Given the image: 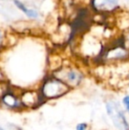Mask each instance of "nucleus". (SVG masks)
<instances>
[{"label":"nucleus","instance_id":"obj_1","mask_svg":"<svg viewBox=\"0 0 129 130\" xmlns=\"http://www.w3.org/2000/svg\"><path fill=\"white\" fill-rule=\"evenodd\" d=\"M70 89L66 84L52 75L43 80L39 92L43 99L48 100L60 98Z\"/></svg>","mask_w":129,"mask_h":130},{"label":"nucleus","instance_id":"obj_2","mask_svg":"<svg viewBox=\"0 0 129 130\" xmlns=\"http://www.w3.org/2000/svg\"><path fill=\"white\" fill-rule=\"evenodd\" d=\"M52 75L66 84L70 89L78 87L83 80V73L72 67H61Z\"/></svg>","mask_w":129,"mask_h":130},{"label":"nucleus","instance_id":"obj_3","mask_svg":"<svg viewBox=\"0 0 129 130\" xmlns=\"http://www.w3.org/2000/svg\"><path fill=\"white\" fill-rule=\"evenodd\" d=\"M106 111L113 124L119 130H129V124L120 107L115 102H108L106 104Z\"/></svg>","mask_w":129,"mask_h":130},{"label":"nucleus","instance_id":"obj_4","mask_svg":"<svg viewBox=\"0 0 129 130\" xmlns=\"http://www.w3.org/2000/svg\"><path fill=\"white\" fill-rule=\"evenodd\" d=\"M0 104L4 107L12 111H21L25 108L21 99V96L11 90L4 91L0 96Z\"/></svg>","mask_w":129,"mask_h":130},{"label":"nucleus","instance_id":"obj_5","mask_svg":"<svg viewBox=\"0 0 129 130\" xmlns=\"http://www.w3.org/2000/svg\"><path fill=\"white\" fill-rule=\"evenodd\" d=\"M129 58V50L123 46H115L110 48L104 55L103 59L106 62L117 63V62H125Z\"/></svg>","mask_w":129,"mask_h":130},{"label":"nucleus","instance_id":"obj_6","mask_svg":"<svg viewBox=\"0 0 129 130\" xmlns=\"http://www.w3.org/2000/svg\"><path fill=\"white\" fill-rule=\"evenodd\" d=\"M21 99L24 104L25 108H34L38 105L41 101H43V96L40 92L33 90H28L21 94Z\"/></svg>","mask_w":129,"mask_h":130},{"label":"nucleus","instance_id":"obj_7","mask_svg":"<svg viewBox=\"0 0 129 130\" xmlns=\"http://www.w3.org/2000/svg\"><path fill=\"white\" fill-rule=\"evenodd\" d=\"M92 6L98 12H110L118 7V0H92Z\"/></svg>","mask_w":129,"mask_h":130},{"label":"nucleus","instance_id":"obj_8","mask_svg":"<svg viewBox=\"0 0 129 130\" xmlns=\"http://www.w3.org/2000/svg\"><path fill=\"white\" fill-rule=\"evenodd\" d=\"M13 3L15 5V6L17 7L19 10H21L25 15L27 16L28 18L29 19H33V20H36L40 17V14L39 12L35 9H33V8H28L25 5L24 3H22L21 1L20 0H13Z\"/></svg>","mask_w":129,"mask_h":130},{"label":"nucleus","instance_id":"obj_9","mask_svg":"<svg viewBox=\"0 0 129 130\" xmlns=\"http://www.w3.org/2000/svg\"><path fill=\"white\" fill-rule=\"evenodd\" d=\"M117 26L120 30L122 31H127L129 30V15L125 14L122 12L119 14V16L117 18Z\"/></svg>","mask_w":129,"mask_h":130},{"label":"nucleus","instance_id":"obj_10","mask_svg":"<svg viewBox=\"0 0 129 130\" xmlns=\"http://www.w3.org/2000/svg\"><path fill=\"white\" fill-rule=\"evenodd\" d=\"M5 42H6V36H5L4 31L0 28V50L2 49V47H4Z\"/></svg>","mask_w":129,"mask_h":130},{"label":"nucleus","instance_id":"obj_11","mask_svg":"<svg viewBox=\"0 0 129 130\" xmlns=\"http://www.w3.org/2000/svg\"><path fill=\"white\" fill-rule=\"evenodd\" d=\"M122 104L124 105V107L126 108V111L129 113V95H126L122 99Z\"/></svg>","mask_w":129,"mask_h":130},{"label":"nucleus","instance_id":"obj_12","mask_svg":"<svg viewBox=\"0 0 129 130\" xmlns=\"http://www.w3.org/2000/svg\"><path fill=\"white\" fill-rule=\"evenodd\" d=\"M88 125L86 122H82V123H79L76 126V130H88Z\"/></svg>","mask_w":129,"mask_h":130},{"label":"nucleus","instance_id":"obj_13","mask_svg":"<svg viewBox=\"0 0 129 130\" xmlns=\"http://www.w3.org/2000/svg\"><path fill=\"white\" fill-rule=\"evenodd\" d=\"M126 34L124 36V46L126 47L127 50H129V30L126 31Z\"/></svg>","mask_w":129,"mask_h":130},{"label":"nucleus","instance_id":"obj_14","mask_svg":"<svg viewBox=\"0 0 129 130\" xmlns=\"http://www.w3.org/2000/svg\"><path fill=\"white\" fill-rule=\"evenodd\" d=\"M0 130H5V129L4 128V127H0Z\"/></svg>","mask_w":129,"mask_h":130},{"label":"nucleus","instance_id":"obj_15","mask_svg":"<svg viewBox=\"0 0 129 130\" xmlns=\"http://www.w3.org/2000/svg\"><path fill=\"white\" fill-rule=\"evenodd\" d=\"M1 1H6V0H1Z\"/></svg>","mask_w":129,"mask_h":130}]
</instances>
